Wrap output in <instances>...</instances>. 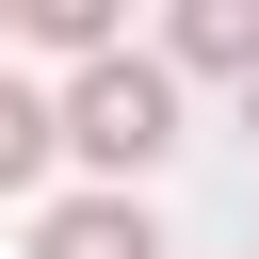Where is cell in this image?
Here are the masks:
<instances>
[{
    "mask_svg": "<svg viewBox=\"0 0 259 259\" xmlns=\"http://www.w3.org/2000/svg\"><path fill=\"white\" fill-rule=\"evenodd\" d=\"M49 113H65V146L97 162V194H130V178H146V162L178 146V81H162L146 49H113V65H81V81L49 97Z\"/></svg>",
    "mask_w": 259,
    "mask_h": 259,
    "instance_id": "6da1fadb",
    "label": "cell"
},
{
    "mask_svg": "<svg viewBox=\"0 0 259 259\" xmlns=\"http://www.w3.org/2000/svg\"><path fill=\"white\" fill-rule=\"evenodd\" d=\"M259 81V0H178V32H162V81Z\"/></svg>",
    "mask_w": 259,
    "mask_h": 259,
    "instance_id": "7a4b0ae2",
    "label": "cell"
},
{
    "mask_svg": "<svg viewBox=\"0 0 259 259\" xmlns=\"http://www.w3.org/2000/svg\"><path fill=\"white\" fill-rule=\"evenodd\" d=\"M32 259H162V227H146V194H65L32 227Z\"/></svg>",
    "mask_w": 259,
    "mask_h": 259,
    "instance_id": "3957f363",
    "label": "cell"
},
{
    "mask_svg": "<svg viewBox=\"0 0 259 259\" xmlns=\"http://www.w3.org/2000/svg\"><path fill=\"white\" fill-rule=\"evenodd\" d=\"M49 146H65V113H49V97L0 65V194H32V178H49Z\"/></svg>",
    "mask_w": 259,
    "mask_h": 259,
    "instance_id": "277c9868",
    "label": "cell"
},
{
    "mask_svg": "<svg viewBox=\"0 0 259 259\" xmlns=\"http://www.w3.org/2000/svg\"><path fill=\"white\" fill-rule=\"evenodd\" d=\"M32 49L81 81V65H113V0H32Z\"/></svg>",
    "mask_w": 259,
    "mask_h": 259,
    "instance_id": "5b68a950",
    "label": "cell"
},
{
    "mask_svg": "<svg viewBox=\"0 0 259 259\" xmlns=\"http://www.w3.org/2000/svg\"><path fill=\"white\" fill-rule=\"evenodd\" d=\"M243 130H259V81H243Z\"/></svg>",
    "mask_w": 259,
    "mask_h": 259,
    "instance_id": "8992f818",
    "label": "cell"
}]
</instances>
